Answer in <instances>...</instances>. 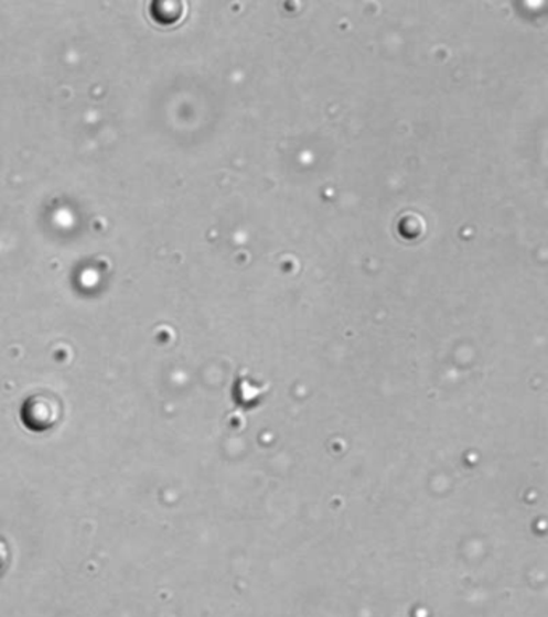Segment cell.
Listing matches in <instances>:
<instances>
[{"mask_svg": "<svg viewBox=\"0 0 548 617\" xmlns=\"http://www.w3.org/2000/svg\"><path fill=\"white\" fill-rule=\"evenodd\" d=\"M58 409L55 401L47 398H31L21 409V420L33 431H45L57 422Z\"/></svg>", "mask_w": 548, "mask_h": 617, "instance_id": "obj_1", "label": "cell"}, {"mask_svg": "<svg viewBox=\"0 0 548 617\" xmlns=\"http://www.w3.org/2000/svg\"><path fill=\"white\" fill-rule=\"evenodd\" d=\"M7 563V546L6 543L0 540V571L3 570Z\"/></svg>", "mask_w": 548, "mask_h": 617, "instance_id": "obj_2", "label": "cell"}]
</instances>
